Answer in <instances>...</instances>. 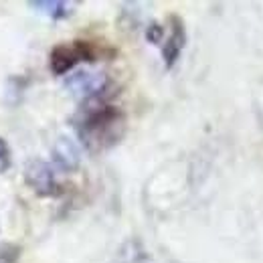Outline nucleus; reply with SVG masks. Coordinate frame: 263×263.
Instances as JSON below:
<instances>
[{"label": "nucleus", "instance_id": "nucleus-6", "mask_svg": "<svg viewBox=\"0 0 263 263\" xmlns=\"http://www.w3.org/2000/svg\"><path fill=\"white\" fill-rule=\"evenodd\" d=\"M53 160L61 170H67V172H71L79 166V152L69 138L57 140V144L53 146Z\"/></svg>", "mask_w": 263, "mask_h": 263}, {"label": "nucleus", "instance_id": "nucleus-3", "mask_svg": "<svg viewBox=\"0 0 263 263\" xmlns=\"http://www.w3.org/2000/svg\"><path fill=\"white\" fill-rule=\"evenodd\" d=\"M25 180L39 197H59L61 184L57 182L53 166L43 160H31L25 168Z\"/></svg>", "mask_w": 263, "mask_h": 263}, {"label": "nucleus", "instance_id": "nucleus-9", "mask_svg": "<svg viewBox=\"0 0 263 263\" xmlns=\"http://www.w3.org/2000/svg\"><path fill=\"white\" fill-rule=\"evenodd\" d=\"M8 168H10V148L0 138V174H4Z\"/></svg>", "mask_w": 263, "mask_h": 263}, {"label": "nucleus", "instance_id": "nucleus-2", "mask_svg": "<svg viewBox=\"0 0 263 263\" xmlns=\"http://www.w3.org/2000/svg\"><path fill=\"white\" fill-rule=\"evenodd\" d=\"M79 61H96V49L87 41H75L71 45H59L51 51V71L65 75Z\"/></svg>", "mask_w": 263, "mask_h": 263}, {"label": "nucleus", "instance_id": "nucleus-4", "mask_svg": "<svg viewBox=\"0 0 263 263\" xmlns=\"http://www.w3.org/2000/svg\"><path fill=\"white\" fill-rule=\"evenodd\" d=\"M67 89L77 96L83 98L85 101L91 98H98L105 91L107 87V77L103 73H87V71H77L75 75H71L67 79Z\"/></svg>", "mask_w": 263, "mask_h": 263}, {"label": "nucleus", "instance_id": "nucleus-7", "mask_svg": "<svg viewBox=\"0 0 263 263\" xmlns=\"http://www.w3.org/2000/svg\"><path fill=\"white\" fill-rule=\"evenodd\" d=\"M29 6L41 14H47L49 18H55V21L67 18L73 12V4L63 2V0H31Z\"/></svg>", "mask_w": 263, "mask_h": 263}, {"label": "nucleus", "instance_id": "nucleus-8", "mask_svg": "<svg viewBox=\"0 0 263 263\" xmlns=\"http://www.w3.org/2000/svg\"><path fill=\"white\" fill-rule=\"evenodd\" d=\"M18 247L16 245H2L0 247V263H14L18 259Z\"/></svg>", "mask_w": 263, "mask_h": 263}, {"label": "nucleus", "instance_id": "nucleus-1", "mask_svg": "<svg viewBox=\"0 0 263 263\" xmlns=\"http://www.w3.org/2000/svg\"><path fill=\"white\" fill-rule=\"evenodd\" d=\"M101 96L85 101L75 124L79 140L89 152H103L111 148L120 142L126 130V118L122 109L111 103H105Z\"/></svg>", "mask_w": 263, "mask_h": 263}, {"label": "nucleus", "instance_id": "nucleus-5", "mask_svg": "<svg viewBox=\"0 0 263 263\" xmlns=\"http://www.w3.org/2000/svg\"><path fill=\"white\" fill-rule=\"evenodd\" d=\"M168 21H170V34L162 45V57H164L166 69L174 67V63L178 61V57L184 49V43H186V33H184L182 21L178 16H170Z\"/></svg>", "mask_w": 263, "mask_h": 263}, {"label": "nucleus", "instance_id": "nucleus-10", "mask_svg": "<svg viewBox=\"0 0 263 263\" xmlns=\"http://www.w3.org/2000/svg\"><path fill=\"white\" fill-rule=\"evenodd\" d=\"M146 39L150 41V43H154V45H158L162 39H164V29L160 27V25H150L148 27V31H146Z\"/></svg>", "mask_w": 263, "mask_h": 263}]
</instances>
